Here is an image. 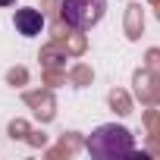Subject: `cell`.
I'll return each instance as SVG.
<instances>
[{
  "instance_id": "1",
  "label": "cell",
  "mask_w": 160,
  "mask_h": 160,
  "mask_svg": "<svg viewBox=\"0 0 160 160\" xmlns=\"http://www.w3.org/2000/svg\"><path fill=\"white\" fill-rule=\"evenodd\" d=\"M88 154L98 157V160H113V157H126L135 151V135L126 129V126H116V122H107V126H98L88 141H85Z\"/></svg>"
},
{
  "instance_id": "2",
  "label": "cell",
  "mask_w": 160,
  "mask_h": 160,
  "mask_svg": "<svg viewBox=\"0 0 160 160\" xmlns=\"http://www.w3.org/2000/svg\"><path fill=\"white\" fill-rule=\"evenodd\" d=\"M107 13V0H63L60 16L75 32H91Z\"/></svg>"
},
{
  "instance_id": "3",
  "label": "cell",
  "mask_w": 160,
  "mask_h": 160,
  "mask_svg": "<svg viewBox=\"0 0 160 160\" xmlns=\"http://www.w3.org/2000/svg\"><path fill=\"white\" fill-rule=\"evenodd\" d=\"M13 22H16V32H19L22 38H35V35H41V28H44V16H41V10H35V7L16 10Z\"/></svg>"
},
{
  "instance_id": "4",
  "label": "cell",
  "mask_w": 160,
  "mask_h": 160,
  "mask_svg": "<svg viewBox=\"0 0 160 160\" xmlns=\"http://www.w3.org/2000/svg\"><path fill=\"white\" fill-rule=\"evenodd\" d=\"M0 7H16V0H0Z\"/></svg>"
}]
</instances>
